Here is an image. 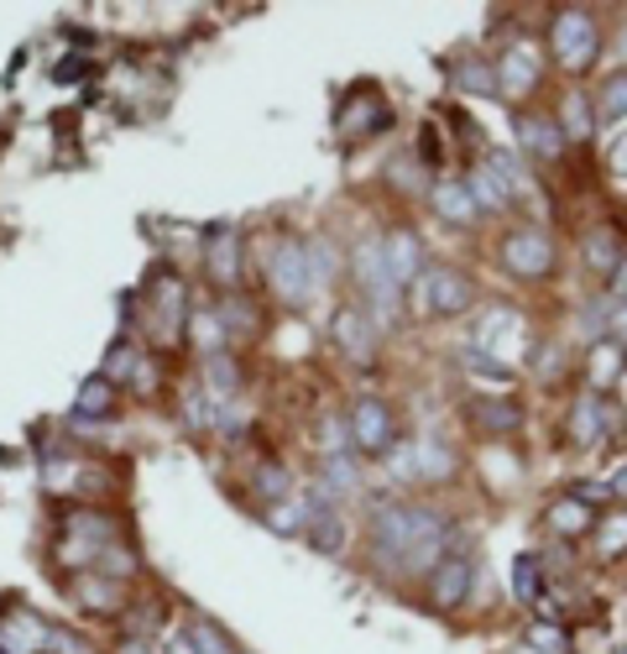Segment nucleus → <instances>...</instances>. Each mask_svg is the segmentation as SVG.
I'll list each match as a JSON object with an SVG mask.
<instances>
[{
	"label": "nucleus",
	"instance_id": "6ab92c4d",
	"mask_svg": "<svg viewBox=\"0 0 627 654\" xmlns=\"http://www.w3.org/2000/svg\"><path fill=\"white\" fill-rule=\"evenodd\" d=\"M601 424H607V403L601 398H576V409H570V440L576 446H591L596 435H601Z\"/></svg>",
	"mask_w": 627,
	"mask_h": 654
},
{
	"label": "nucleus",
	"instance_id": "2eb2a0df",
	"mask_svg": "<svg viewBox=\"0 0 627 654\" xmlns=\"http://www.w3.org/2000/svg\"><path fill=\"white\" fill-rule=\"evenodd\" d=\"M471 419H476V430H487V435H512L523 424V409L508 403V398H476Z\"/></svg>",
	"mask_w": 627,
	"mask_h": 654
},
{
	"label": "nucleus",
	"instance_id": "412c9836",
	"mask_svg": "<svg viewBox=\"0 0 627 654\" xmlns=\"http://www.w3.org/2000/svg\"><path fill=\"white\" fill-rule=\"evenodd\" d=\"M74 597H79L89 613H120V582H105V576H79V582H74Z\"/></svg>",
	"mask_w": 627,
	"mask_h": 654
},
{
	"label": "nucleus",
	"instance_id": "f03ea898",
	"mask_svg": "<svg viewBox=\"0 0 627 654\" xmlns=\"http://www.w3.org/2000/svg\"><path fill=\"white\" fill-rule=\"evenodd\" d=\"M549 52H555V64L570 74L591 69L596 52H601V27H596L591 11H580V6L555 11V21H549Z\"/></svg>",
	"mask_w": 627,
	"mask_h": 654
},
{
	"label": "nucleus",
	"instance_id": "ddd939ff",
	"mask_svg": "<svg viewBox=\"0 0 627 654\" xmlns=\"http://www.w3.org/2000/svg\"><path fill=\"white\" fill-rule=\"evenodd\" d=\"M518 141H523L528 157H543V163H549V157H560L565 147H570V141L560 137V126L543 121V116H518Z\"/></svg>",
	"mask_w": 627,
	"mask_h": 654
},
{
	"label": "nucleus",
	"instance_id": "9b49d317",
	"mask_svg": "<svg viewBox=\"0 0 627 654\" xmlns=\"http://www.w3.org/2000/svg\"><path fill=\"white\" fill-rule=\"evenodd\" d=\"M382 262H388V277L398 283V293H403V283H413V277L424 273V252H419V242L408 231L382 236Z\"/></svg>",
	"mask_w": 627,
	"mask_h": 654
},
{
	"label": "nucleus",
	"instance_id": "1a4fd4ad",
	"mask_svg": "<svg viewBox=\"0 0 627 654\" xmlns=\"http://www.w3.org/2000/svg\"><path fill=\"white\" fill-rule=\"evenodd\" d=\"M335 345L345 351V357H351V362H372L376 325H372V314L361 310V304H351V310L335 314Z\"/></svg>",
	"mask_w": 627,
	"mask_h": 654
},
{
	"label": "nucleus",
	"instance_id": "39448f33",
	"mask_svg": "<svg viewBox=\"0 0 627 654\" xmlns=\"http://www.w3.org/2000/svg\"><path fill=\"white\" fill-rule=\"evenodd\" d=\"M419 299H424L429 314H466L476 304V283L460 267H424L419 273Z\"/></svg>",
	"mask_w": 627,
	"mask_h": 654
},
{
	"label": "nucleus",
	"instance_id": "7c9ffc66",
	"mask_svg": "<svg viewBox=\"0 0 627 654\" xmlns=\"http://www.w3.org/2000/svg\"><path fill=\"white\" fill-rule=\"evenodd\" d=\"M455 79H460L466 89H481V95H492V89H497V74L487 69V64H476V58H471V64H460Z\"/></svg>",
	"mask_w": 627,
	"mask_h": 654
},
{
	"label": "nucleus",
	"instance_id": "4c0bfd02",
	"mask_svg": "<svg viewBox=\"0 0 627 654\" xmlns=\"http://www.w3.org/2000/svg\"><path fill=\"white\" fill-rule=\"evenodd\" d=\"M79 64H85V58H68V69H58V85H74V79L85 74V69H79Z\"/></svg>",
	"mask_w": 627,
	"mask_h": 654
},
{
	"label": "nucleus",
	"instance_id": "393cba45",
	"mask_svg": "<svg viewBox=\"0 0 627 654\" xmlns=\"http://www.w3.org/2000/svg\"><path fill=\"white\" fill-rule=\"evenodd\" d=\"M116 409V382L105 378H89L85 388H79V413H85V419H100V413H110Z\"/></svg>",
	"mask_w": 627,
	"mask_h": 654
},
{
	"label": "nucleus",
	"instance_id": "a211bd4d",
	"mask_svg": "<svg viewBox=\"0 0 627 654\" xmlns=\"http://www.w3.org/2000/svg\"><path fill=\"white\" fill-rule=\"evenodd\" d=\"M434 209H440L450 225H476L481 221V209H476V199L466 194V184H434Z\"/></svg>",
	"mask_w": 627,
	"mask_h": 654
},
{
	"label": "nucleus",
	"instance_id": "ea45409f",
	"mask_svg": "<svg viewBox=\"0 0 627 654\" xmlns=\"http://www.w3.org/2000/svg\"><path fill=\"white\" fill-rule=\"evenodd\" d=\"M611 168H617V173H627V141H623V153H611Z\"/></svg>",
	"mask_w": 627,
	"mask_h": 654
},
{
	"label": "nucleus",
	"instance_id": "6e6552de",
	"mask_svg": "<svg viewBox=\"0 0 627 654\" xmlns=\"http://www.w3.org/2000/svg\"><path fill=\"white\" fill-rule=\"evenodd\" d=\"M356 289L372 299V304H382V310H392L398 304V283L388 277V262H382V242H361L356 246Z\"/></svg>",
	"mask_w": 627,
	"mask_h": 654
},
{
	"label": "nucleus",
	"instance_id": "423d86ee",
	"mask_svg": "<svg viewBox=\"0 0 627 654\" xmlns=\"http://www.w3.org/2000/svg\"><path fill=\"white\" fill-rule=\"evenodd\" d=\"M392 430H398V424H392V409L382 398L366 393L351 403V440H356L366 456H382V450L392 446Z\"/></svg>",
	"mask_w": 627,
	"mask_h": 654
},
{
	"label": "nucleus",
	"instance_id": "7ed1b4c3",
	"mask_svg": "<svg viewBox=\"0 0 627 654\" xmlns=\"http://www.w3.org/2000/svg\"><path fill=\"white\" fill-rule=\"evenodd\" d=\"M502 267L512 277H549L555 273V242L543 225H518L502 242Z\"/></svg>",
	"mask_w": 627,
	"mask_h": 654
},
{
	"label": "nucleus",
	"instance_id": "bb28decb",
	"mask_svg": "<svg viewBox=\"0 0 627 654\" xmlns=\"http://www.w3.org/2000/svg\"><path fill=\"white\" fill-rule=\"evenodd\" d=\"M549 524H555V529H560L565 539H570V534H580V529H586V524H591V508H586V502H580V498H570V502H555V508H549Z\"/></svg>",
	"mask_w": 627,
	"mask_h": 654
},
{
	"label": "nucleus",
	"instance_id": "20e7f679",
	"mask_svg": "<svg viewBox=\"0 0 627 654\" xmlns=\"http://www.w3.org/2000/svg\"><path fill=\"white\" fill-rule=\"evenodd\" d=\"M267 283H272V293H277V299H288V304H304L308 293H314L304 242L283 236V242L272 246V252H267Z\"/></svg>",
	"mask_w": 627,
	"mask_h": 654
},
{
	"label": "nucleus",
	"instance_id": "2f4dec72",
	"mask_svg": "<svg viewBox=\"0 0 627 654\" xmlns=\"http://www.w3.org/2000/svg\"><path fill=\"white\" fill-rule=\"evenodd\" d=\"M627 550V514H611L601 524V555H623Z\"/></svg>",
	"mask_w": 627,
	"mask_h": 654
},
{
	"label": "nucleus",
	"instance_id": "473e14b6",
	"mask_svg": "<svg viewBox=\"0 0 627 654\" xmlns=\"http://www.w3.org/2000/svg\"><path fill=\"white\" fill-rule=\"evenodd\" d=\"M256 487H262L267 498H288V471H283V466H262V471H256Z\"/></svg>",
	"mask_w": 627,
	"mask_h": 654
},
{
	"label": "nucleus",
	"instance_id": "9d476101",
	"mask_svg": "<svg viewBox=\"0 0 627 654\" xmlns=\"http://www.w3.org/2000/svg\"><path fill=\"white\" fill-rule=\"evenodd\" d=\"M533 85H539V52L528 48V42H512L502 52V64H497V89L502 95H528Z\"/></svg>",
	"mask_w": 627,
	"mask_h": 654
},
{
	"label": "nucleus",
	"instance_id": "f8f14e48",
	"mask_svg": "<svg viewBox=\"0 0 627 654\" xmlns=\"http://www.w3.org/2000/svg\"><path fill=\"white\" fill-rule=\"evenodd\" d=\"M466 592H471V560H466V555H450V560H440V570H434V586H429L434 607H460V603H466Z\"/></svg>",
	"mask_w": 627,
	"mask_h": 654
},
{
	"label": "nucleus",
	"instance_id": "cd10ccee",
	"mask_svg": "<svg viewBox=\"0 0 627 654\" xmlns=\"http://www.w3.org/2000/svg\"><path fill=\"white\" fill-rule=\"evenodd\" d=\"M596 110H601V116H627V69L607 74V85L596 95Z\"/></svg>",
	"mask_w": 627,
	"mask_h": 654
},
{
	"label": "nucleus",
	"instance_id": "f3484780",
	"mask_svg": "<svg viewBox=\"0 0 627 654\" xmlns=\"http://www.w3.org/2000/svg\"><path fill=\"white\" fill-rule=\"evenodd\" d=\"M48 644V623L32 618V613H11L6 618V650L11 654H42Z\"/></svg>",
	"mask_w": 627,
	"mask_h": 654
},
{
	"label": "nucleus",
	"instance_id": "c85d7f7f",
	"mask_svg": "<svg viewBox=\"0 0 627 654\" xmlns=\"http://www.w3.org/2000/svg\"><path fill=\"white\" fill-rule=\"evenodd\" d=\"M184 634H188V644H194V654H236L231 638H225L215 623H188Z\"/></svg>",
	"mask_w": 627,
	"mask_h": 654
},
{
	"label": "nucleus",
	"instance_id": "a19ab883",
	"mask_svg": "<svg viewBox=\"0 0 627 654\" xmlns=\"http://www.w3.org/2000/svg\"><path fill=\"white\" fill-rule=\"evenodd\" d=\"M173 654H194V644H188V634H178V644H173Z\"/></svg>",
	"mask_w": 627,
	"mask_h": 654
},
{
	"label": "nucleus",
	"instance_id": "72a5a7b5",
	"mask_svg": "<svg viewBox=\"0 0 627 654\" xmlns=\"http://www.w3.org/2000/svg\"><path fill=\"white\" fill-rule=\"evenodd\" d=\"M512 586H518V597H539V560H518Z\"/></svg>",
	"mask_w": 627,
	"mask_h": 654
},
{
	"label": "nucleus",
	"instance_id": "c9c22d12",
	"mask_svg": "<svg viewBox=\"0 0 627 654\" xmlns=\"http://www.w3.org/2000/svg\"><path fill=\"white\" fill-rule=\"evenodd\" d=\"M528 644H539L543 654H555L565 644V634H560V628H533V634H528Z\"/></svg>",
	"mask_w": 627,
	"mask_h": 654
},
{
	"label": "nucleus",
	"instance_id": "0eeeda50",
	"mask_svg": "<svg viewBox=\"0 0 627 654\" xmlns=\"http://www.w3.org/2000/svg\"><path fill=\"white\" fill-rule=\"evenodd\" d=\"M204 273L215 277L221 289H236L241 283V236L231 225H215L204 236Z\"/></svg>",
	"mask_w": 627,
	"mask_h": 654
},
{
	"label": "nucleus",
	"instance_id": "f704fd0d",
	"mask_svg": "<svg viewBox=\"0 0 627 654\" xmlns=\"http://www.w3.org/2000/svg\"><path fill=\"white\" fill-rule=\"evenodd\" d=\"M596 378H617V372H623V351H617V345H601V351H596Z\"/></svg>",
	"mask_w": 627,
	"mask_h": 654
},
{
	"label": "nucleus",
	"instance_id": "e433bc0d",
	"mask_svg": "<svg viewBox=\"0 0 627 654\" xmlns=\"http://www.w3.org/2000/svg\"><path fill=\"white\" fill-rule=\"evenodd\" d=\"M611 293H617V299H627V257L611 267Z\"/></svg>",
	"mask_w": 627,
	"mask_h": 654
},
{
	"label": "nucleus",
	"instance_id": "dca6fc26",
	"mask_svg": "<svg viewBox=\"0 0 627 654\" xmlns=\"http://www.w3.org/2000/svg\"><path fill=\"white\" fill-rule=\"evenodd\" d=\"M580 252H586V262H591V273H611V267L623 262V242H617L611 225H591V231L580 236Z\"/></svg>",
	"mask_w": 627,
	"mask_h": 654
},
{
	"label": "nucleus",
	"instance_id": "aec40b11",
	"mask_svg": "<svg viewBox=\"0 0 627 654\" xmlns=\"http://www.w3.org/2000/svg\"><path fill=\"white\" fill-rule=\"evenodd\" d=\"M466 194L476 199V209H508V199H512L508 184H502V178H497L487 163H481V168H471V178H466Z\"/></svg>",
	"mask_w": 627,
	"mask_h": 654
},
{
	"label": "nucleus",
	"instance_id": "a878e982",
	"mask_svg": "<svg viewBox=\"0 0 627 654\" xmlns=\"http://www.w3.org/2000/svg\"><path fill=\"white\" fill-rule=\"evenodd\" d=\"M204 372H209V382H215V398H231L236 393V362H231V351H209V362H204Z\"/></svg>",
	"mask_w": 627,
	"mask_h": 654
},
{
	"label": "nucleus",
	"instance_id": "b1692460",
	"mask_svg": "<svg viewBox=\"0 0 627 654\" xmlns=\"http://www.w3.org/2000/svg\"><path fill=\"white\" fill-rule=\"evenodd\" d=\"M555 126H560L565 141H586V137H591V100H586V95H570Z\"/></svg>",
	"mask_w": 627,
	"mask_h": 654
},
{
	"label": "nucleus",
	"instance_id": "79ce46f5",
	"mask_svg": "<svg viewBox=\"0 0 627 654\" xmlns=\"http://www.w3.org/2000/svg\"><path fill=\"white\" fill-rule=\"evenodd\" d=\"M623 492H627V471H623Z\"/></svg>",
	"mask_w": 627,
	"mask_h": 654
},
{
	"label": "nucleus",
	"instance_id": "5701e85b",
	"mask_svg": "<svg viewBox=\"0 0 627 654\" xmlns=\"http://www.w3.org/2000/svg\"><path fill=\"white\" fill-rule=\"evenodd\" d=\"M215 325L225 330V335H256V310L246 304V299H221V310H215Z\"/></svg>",
	"mask_w": 627,
	"mask_h": 654
},
{
	"label": "nucleus",
	"instance_id": "4be33fe9",
	"mask_svg": "<svg viewBox=\"0 0 627 654\" xmlns=\"http://www.w3.org/2000/svg\"><path fill=\"white\" fill-rule=\"evenodd\" d=\"M308 539H314L320 550H340V545H345V524L335 518V508L308 502Z\"/></svg>",
	"mask_w": 627,
	"mask_h": 654
},
{
	"label": "nucleus",
	"instance_id": "c756f323",
	"mask_svg": "<svg viewBox=\"0 0 627 654\" xmlns=\"http://www.w3.org/2000/svg\"><path fill=\"white\" fill-rule=\"evenodd\" d=\"M42 654H100V650H95L85 634H74V628H48V644H42Z\"/></svg>",
	"mask_w": 627,
	"mask_h": 654
},
{
	"label": "nucleus",
	"instance_id": "4468645a",
	"mask_svg": "<svg viewBox=\"0 0 627 654\" xmlns=\"http://www.w3.org/2000/svg\"><path fill=\"white\" fill-rule=\"evenodd\" d=\"M408 471H413L419 482H444V477L455 471V456H450V446H440L434 435H424V440H413V461H408Z\"/></svg>",
	"mask_w": 627,
	"mask_h": 654
},
{
	"label": "nucleus",
	"instance_id": "58836bf2",
	"mask_svg": "<svg viewBox=\"0 0 627 654\" xmlns=\"http://www.w3.org/2000/svg\"><path fill=\"white\" fill-rule=\"evenodd\" d=\"M116 654H157V650H147V644H141V638H131V644H120Z\"/></svg>",
	"mask_w": 627,
	"mask_h": 654
},
{
	"label": "nucleus",
	"instance_id": "f257e3e1",
	"mask_svg": "<svg viewBox=\"0 0 627 654\" xmlns=\"http://www.w3.org/2000/svg\"><path fill=\"white\" fill-rule=\"evenodd\" d=\"M444 539H450L444 518L429 514V508H413V502H388L372 518V550L382 566H403V570L440 566Z\"/></svg>",
	"mask_w": 627,
	"mask_h": 654
}]
</instances>
